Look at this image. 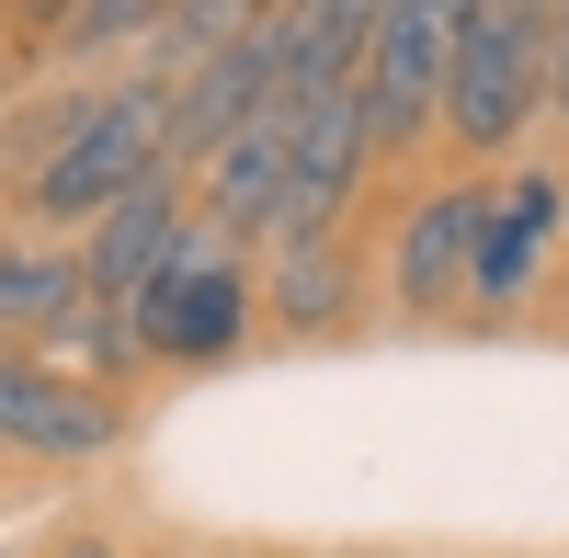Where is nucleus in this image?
<instances>
[{
	"mask_svg": "<svg viewBox=\"0 0 569 558\" xmlns=\"http://www.w3.org/2000/svg\"><path fill=\"white\" fill-rule=\"evenodd\" d=\"M160 171H171V80H114V91L58 103V149L23 171V206L58 228H103Z\"/></svg>",
	"mask_w": 569,
	"mask_h": 558,
	"instance_id": "f257e3e1",
	"label": "nucleus"
},
{
	"mask_svg": "<svg viewBox=\"0 0 569 558\" xmlns=\"http://www.w3.org/2000/svg\"><path fill=\"white\" fill-rule=\"evenodd\" d=\"M547 34H558L547 0H490V12H467L456 69H445V126H433L456 160H512V137L547 114Z\"/></svg>",
	"mask_w": 569,
	"mask_h": 558,
	"instance_id": "f03ea898",
	"label": "nucleus"
},
{
	"mask_svg": "<svg viewBox=\"0 0 569 558\" xmlns=\"http://www.w3.org/2000/svg\"><path fill=\"white\" fill-rule=\"evenodd\" d=\"M262 319V273H251V240L240 228H217L194 206V240H182V262L160 273L149 297H137V353L149 365H182V377H206V365H228L251 342Z\"/></svg>",
	"mask_w": 569,
	"mask_h": 558,
	"instance_id": "7ed1b4c3",
	"label": "nucleus"
},
{
	"mask_svg": "<svg viewBox=\"0 0 569 558\" xmlns=\"http://www.w3.org/2000/svg\"><path fill=\"white\" fill-rule=\"evenodd\" d=\"M456 34H467V0H399V12H376L365 80H353V114H365V137H376V160H410L421 137L445 126Z\"/></svg>",
	"mask_w": 569,
	"mask_h": 558,
	"instance_id": "20e7f679",
	"label": "nucleus"
},
{
	"mask_svg": "<svg viewBox=\"0 0 569 558\" xmlns=\"http://www.w3.org/2000/svg\"><path fill=\"white\" fill-rule=\"evenodd\" d=\"M479 217H490V182H433L410 195L388 228V308L399 319H445L479 273Z\"/></svg>",
	"mask_w": 569,
	"mask_h": 558,
	"instance_id": "39448f33",
	"label": "nucleus"
},
{
	"mask_svg": "<svg viewBox=\"0 0 569 558\" xmlns=\"http://www.w3.org/2000/svg\"><path fill=\"white\" fill-rule=\"evenodd\" d=\"M103 445H126L114 388L58 377L46 353L0 342V456H103Z\"/></svg>",
	"mask_w": 569,
	"mask_h": 558,
	"instance_id": "423d86ee",
	"label": "nucleus"
},
{
	"mask_svg": "<svg viewBox=\"0 0 569 558\" xmlns=\"http://www.w3.org/2000/svg\"><path fill=\"white\" fill-rule=\"evenodd\" d=\"M547 251H569V195H558L547 160H525V171L490 195V217H479V273H467V308H479V319L525 308L536 273H547Z\"/></svg>",
	"mask_w": 569,
	"mask_h": 558,
	"instance_id": "0eeeda50",
	"label": "nucleus"
},
{
	"mask_svg": "<svg viewBox=\"0 0 569 558\" xmlns=\"http://www.w3.org/2000/svg\"><path fill=\"white\" fill-rule=\"evenodd\" d=\"M182 240H194V206H182V171H160L149 195H126V206L80 240V262H91V308L137 319V297H149L160 273L182 262Z\"/></svg>",
	"mask_w": 569,
	"mask_h": 558,
	"instance_id": "6e6552de",
	"label": "nucleus"
},
{
	"mask_svg": "<svg viewBox=\"0 0 569 558\" xmlns=\"http://www.w3.org/2000/svg\"><path fill=\"white\" fill-rule=\"evenodd\" d=\"M206 182V217L217 228H240V240H273V217H284V182H297V103H262L228 149L194 171Z\"/></svg>",
	"mask_w": 569,
	"mask_h": 558,
	"instance_id": "1a4fd4ad",
	"label": "nucleus"
},
{
	"mask_svg": "<svg viewBox=\"0 0 569 558\" xmlns=\"http://www.w3.org/2000/svg\"><path fill=\"white\" fill-rule=\"evenodd\" d=\"M91 319V262L80 240H0V342L58 353Z\"/></svg>",
	"mask_w": 569,
	"mask_h": 558,
	"instance_id": "9d476101",
	"label": "nucleus"
},
{
	"mask_svg": "<svg viewBox=\"0 0 569 558\" xmlns=\"http://www.w3.org/2000/svg\"><path fill=\"white\" fill-rule=\"evenodd\" d=\"M342 308H353L342 240H297V251H273V273H262V319H284V331H342Z\"/></svg>",
	"mask_w": 569,
	"mask_h": 558,
	"instance_id": "9b49d317",
	"label": "nucleus"
},
{
	"mask_svg": "<svg viewBox=\"0 0 569 558\" xmlns=\"http://www.w3.org/2000/svg\"><path fill=\"white\" fill-rule=\"evenodd\" d=\"M46 34H58V58H103V46H160V0H91V12H46Z\"/></svg>",
	"mask_w": 569,
	"mask_h": 558,
	"instance_id": "f8f14e48",
	"label": "nucleus"
},
{
	"mask_svg": "<svg viewBox=\"0 0 569 558\" xmlns=\"http://www.w3.org/2000/svg\"><path fill=\"white\" fill-rule=\"evenodd\" d=\"M547 114H569V12H558V34H547Z\"/></svg>",
	"mask_w": 569,
	"mask_h": 558,
	"instance_id": "ddd939ff",
	"label": "nucleus"
},
{
	"mask_svg": "<svg viewBox=\"0 0 569 558\" xmlns=\"http://www.w3.org/2000/svg\"><path fill=\"white\" fill-rule=\"evenodd\" d=\"M58 558H114V547H103V536H69V547H58Z\"/></svg>",
	"mask_w": 569,
	"mask_h": 558,
	"instance_id": "4468645a",
	"label": "nucleus"
}]
</instances>
